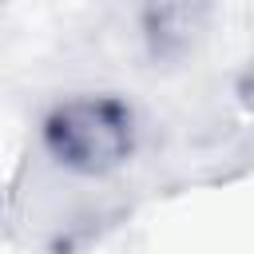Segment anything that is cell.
<instances>
[{
  "label": "cell",
  "instance_id": "6da1fadb",
  "mask_svg": "<svg viewBox=\"0 0 254 254\" xmlns=\"http://www.w3.org/2000/svg\"><path fill=\"white\" fill-rule=\"evenodd\" d=\"M40 143L56 167L83 179H103L127 167V159L135 155L139 119L135 107L119 95H75L60 99L44 115Z\"/></svg>",
  "mask_w": 254,
  "mask_h": 254
},
{
  "label": "cell",
  "instance_id": "7a4b0ae2",
  "mask_svg": "<svg viewBox=\"0 0 254 254\" xmlns=\"http://www.w3.org/2000/svg\"><path fill=\"white\" fill-rule=\"evenodd\" d=\"M214 0H139V32L159 64L190 56L210 28Z\"/></svg>",
  "mask_w": 254,
  "mask_h": 254
},
{
  "label": "cell",
  "instance_id": "3957f363",
  "mask_svg": "<svg viewBox=\"0 0 254 254\" xmlns=\"http://www.w3.org/2000/svg\"><path fill=\"white\" fill-rule=\"evenodd\" d=\"M234 99L246 115H254V56L238 67V79H234Z\"/></svg>",
  "mask_w": 254,
  "mask_h": 254
}]
</instances>
